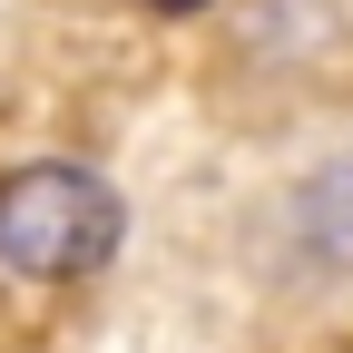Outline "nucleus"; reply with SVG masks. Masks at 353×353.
<instances>
[{
	"label": "nucleus",
	"instance_id": "obj_1",
	"mask_svg": "<svg viewBox=\"0 0 353 353\" xmlns=\"http://www.w3.org/2000/svg\"><path fill=\"white\" fill-rule=\"evenodd\" d=\"M118 255V196L108 176L88 167H20L0 176V265L30 285H69V275H99Z\"/></svg>",
	"mask_w": 353,
	"mask_h": 353
},
{
	"label": "nucleus",
	"instance_id": "obj_2",
	"mask_svg": "<svg viewBox=\"0 0 353 353\" xmlns=\"http://www.w3.org/2000/svg\"><path fill=\"white\" fill-rule=\"evenodd\" d=\"M294 236H304V255H314L324 275H353V157H334V167L304 176V196H294Z\"/></svg>",
	"mask_w": 353,
	"mask_h": 353
},
{
	"label": "nucleus",
	"instance_id": "obj_3",
	"mask_svg": "<svg viewBox=\"0 0 353 353\" xmlns=\"http://www.w3.org/2000/svg\"><path fill=\"white\" fill-rule=\"evenodd\" d=\"M157 10H196V0H157Z\"/></svg>",
	"mask_w": 353,
	"mask_h": 353
}]
</instances>
